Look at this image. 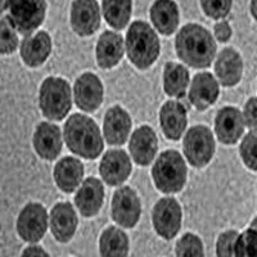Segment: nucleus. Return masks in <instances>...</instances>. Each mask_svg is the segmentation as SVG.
I'll list each match as a JSON object with an SVG mask.
<instances>
[{"label": "nucleus", "instance_id": "a19ab883", "mask_svg": "<svg viewBox=\"0 0 257 257\" xmlns=\"http://www.w3.org/2000/svg\"><path fill=\"white\" fill-rule=\"evenodd\" d=\"M251 228H252V229H254V230L257 231V216L254 217L253 220H252V222H251Z\"/></svg>", "mask_w": 257, "mask_h": 257}, {"label": "nucleus", "instance_id": "2f4dec72", "mask_svg": "<svg viewBox=\"0 0 257 257\" xmlns=\"http://www.w3.org/2000/svg\"><path fill=\"white\" fill-rule=\"evenodd\" d=\"M234 257H257V231L254 229L249 228L238 235Z\"/></svg>", "mask_w": 257, "mask_h": 257}, {"label": "nucleus", "instance_id": "c9c22d12", "mask_svg": "<svg viewBox=\"0 0 257 257\" xmlns=\"http://www.w3.org/2000/svg\"><path fill=\"white\" fill-rule=\"evenodd\" d=\"M243 120L251 132H257V98L252 96L244 104L243 108Z\"/></svg>", "mask_w": 257, "mask_h": 257}, {"label": "nucleus", "instance_id": "bb28decb", "mask_svg": "<svg viewBox=\"0 0 257 257\" xmlns=\"http://www.w3.org/2000/svg\"><path fill=\"white\" fill-rule=\"evenodd\" d=\"M102 15L112 29H125L133 15V0H103Z\"/></svg>", "mask_w": 257, "mask_h": 257}, {"label": "nucleus", "instance_id": "f8f14e48", "mask_svg": "<svg viewBox=\"0 0 257 257\" xmlns=\"http://www.w3.org/2000/svg\"><path fill=\"white\" fill-rule=\"evenodd\" d=\"M75 103L85 112H93L99 108L103 100V85L99 77L91 72L82 73L75 82L73 88Z\"/></svg>", "mask_w": 257, "mask_h": 257}, {"label": "nucleus", "instance_id": "0eeeda50", "mask_svg": "<svg viewBox=\"0 0 257 257\" xmlns=\"http://www.w3.org/2000/svg\"><path fill=\"white\" fill-rule=\"evenodd\" d=\"M183 149L188 162L192 166H206L212 160L215 153V139L212 132L205 125L193 126L185 134Z\"/></svg>", "mask_w": 257, "mask_h": 257}, {"label": "nucleus", "instance_id": "a878e982", "mask_svg": "<svg viewBox=\"0 0 257 257\" xmlns=\"http://www.w3.org/2000/svg\"><path fill=\"white\" fill-rule=\"evenodd\" d=\"M54 180L62 192L72 193L79 188L84 178V165L75 157L62 158L54 167Z\"/></svg>", "mask_w": 257, "mask_h": 257}, {"label": "nucleus", "instance_id": "c85d7f7f", "mask_svg": "<svg viewBox=\"0 0 257 257\" xmlns=\"http://www.w3.org/2000/svg\"><path fill=\"white\" fill-rule=\"evenodd\" d=\"M189 85V72L183 64L169 62L164 68V90L170 96H183Z\"/></svg>", "mask_w": 257, "mask_h": 257}, {"label": "nucleus", "instance_id": "c756f323", "mask_svg": "<svg viewBox=\"0 0 257 257\" xmlns=\"http://www.w3.org/2000/svg\"><path fill=\"white\" fill-rule=\"evenodd\" d=\"M18 31L8 17L0 18V53L9 54L18 48Z\"/></svg>", "mask_w": 257, "mask_h": 257}, {"label": "nucleus", "instance_id": "1a4fd4ad", "mask_svg": "<svg viewBox=\"0 0 257 257\" xmlns=\"http://www.w3.org/2000/svg\"><path fill=\"white\" fill-rule=\"evenodd\" d=\"M112 219L122 228H134L142 215L141 199L130 187H122L114 192L111 203Z\"/></svg>", "mask_w": 257, "mask_h": 257}, {"label": "nucleus", "instance_id": "cd10ccee", "mask_svg": "<svg viewBox=\"0 0 257 257\" xmlns=\"http://www.w3.org/2000/svg\"><path fill=\"white\" fill-rule=\"evenodd\" d=\"M99 251L102 257H126L128 253V238L121 229L109 226L100 235Z\"/></svg>", "mask_w": 257, "mask_h": 257}, {"label": "nucleus", "instance_id": "9b49d317", "mask_svg": "<svg viewBox=\"0 0 257 257\" xmlns=\"http://www.w3.org/2000/svg\"><path fill=\"white\" fill-rule=\"evenodd\" d=\"M100 9L96 0H73L70 8L71 27L79 36L93 35L100 26Z\"/></svg>", "mask_w": 257, "mask_h": 257}, {"label": "nucleus", "instance_id": "9d476101", "mask_svg": "<svg viewBox=\"0 0 257 257\" xmlns=\"http://www.w3.org/2000/svg\"><path fill=\"white\" fill-rule=\"evenodd\" d=\"M48 229V213L40 203H27L18 215V235L30 243H36L44 237Z\"/></svg>", "mask_w": 257, "mask_h": 257}, {"label": "nucleus", "instance_id": "2eb2a0df", "mask_svg": "<svg viewBox=\"0 0 257 257\" xmlns=\"http://www.w3.org/2000/svg\"><path fill=\"white\" fill-rule=\"evenodd\" d=\"M133 160L141 166H147L155 160L158 149V139L151 126L143 125L133 133L128 143Z\"/></svg>", "mask_w": 257, "mask_h": 257}, {"label": "nucleus", "instance_id": "39448f33", "mask_svg": "<svg viewBox=\"0 0 257 257\" xmlns=\"http://www.w3.org/2000/svg\"><path fill=\"white\" fill-rule=\"evenodd\" d=\"M39 105L43 114L49 120H63L72 107L70 84L61 77L45 79L39 91Z\"/></svg>", "mask_w": 257, "mask_h": 257}, {"label": "nucleus", "instance_id": "e433bc0d", "mask_svg": "<svg viewBox=\"0 0 257 257\" xmlns=\"http://www.w3.org/2000/svg\"><path fill=\"white\" fill-rule=\"evenodd\" d=\"M231 35H233V30H231V26L226 21H220V22H217L213 26V36L220 43H226V41H229Z\"/></svg>", "mask_w": 257, "mask_h": 257}, {"label": "nucleus", "instance_id": "4468645a", "mask_svg": "<svg viewBox=\"0 0 257 257\" xmlns=\"http://www.w3.org/2000/svg\"><path fill=\"white\" fill-rule=\"evenodd\" d=\"M243 114L235 107H224L215 118V133L224 144H235L244 133Z\"/></svg>", "mask_w": 257, "mask_h": 257}, {"label": "nucleus", "instance_id": "f257e3e1", "mask_svg": "<svg viewBox=\"0 0 257 257\" xmlns=\"http://www.w3.org/2000/svg\"><path fill=\"white\" fill-rule=\"evenodd\" d=\"M175 50L184 63L194 68H205L216 56V41L206 27L188 24L176 35Z\"/></svg>", "mask_w": 257, "mask_h": 257}, {"label": "nucleus", "instance_id": "5701e85b", "mask_svg": "<svg viewBox=\"0 0 257 257\" xmlns=\"http://www.w3.org/2000/svg\"><path fill=\"white\" fill-rule=\"evenodd\" d=\"M187 109L180 102L167 100L160 111L162 133L170 141H178L187 128Z\"/></svg>", "mask_w": 257, "mask_h": 257}, {"label": "nucleus", "instance_id": "58836bf2", "mask_svg": "<svg viewBox=\"0 0 257 257\" xmlns=\"http://www.w3.org/2000/svg\"><path fill=\"white\" fill-rule=\"evenodd\" d=\"M249 11H251L252 17L257 21V0H251V4H249Z\"/></svg>", "mask_w": 257, "mask_h": 257}, {"label": "nucleus", "instance_id": "473e14b6", "mask_svg": "<svg viewBox=\"0 0 257 257\" xmlns=\"http://www.w3.org/2000/svg\"><path fill=\"white\" fill-rule=\"evenodd\" d=\"M243 164L252 171H257V132H249L239 146Z\"/></svg>", "mask_w": 257, "mask_h": 257}, {"label": "nucleus", "instance_id": "f704fd0d", "mask_svg": "<svg viewBox=\"0 0 257 257\" xmlns=\"http://www.w3.org/2000/svg\"><path fill=\"white\" fill-rule=\"evenodd\" d=\"M238 231L228 230L220 234L216 242V254L217 257H234L235 242L238 238Z\"/></svg>", "mask_w": 257, "mask_h": 257}, {"label": "nucleus", "instance_id": "ddd939ff", "mask_svg": "<svg viewBox=\"0 0 257 257\" xmlns=\"http://www.w3.org/2000/svg\"><path fill=\"white\" fill-rule=\"evenodd\" d=\"M99 173L108 185H121L132 174V161L122 149L105 152L99 165Z\"/></svg>", "mask_w": 257, "mask_h": 257}, {"label": "nucleus", "instance_id": "ea45409f", "mask_svg": "<svg viewBox=\"0 0 257 257\" xmlns=\"http://www.w3.org/2000/svg\"><path fill=\"white\" fill-rule=\"evenodd\" d=\"M7 4H8V0H0V16L7 11Z\"/></svg>", "mask_w": 257, "mask_h": 257}, {"label": "nucleus", "instance_id": "dca6fc26", "mask_svg": "<svg viewBox=\"0 0 257 257\" xmlns=\"http://www.w3.org/2000/svg\"><path fill=\"white\" fill-rule=\"evenodd\" d=\"M32 143L36 153L41 158L48 161L54 160L61 153L63 144L61 128L54 123L40 122L35 128Z\"/></svg>", "mask_w": 257, "mask_h": 257}, {"label": "nucleus", "instance_id": "7ed1b4c3", "mask_svg": "<svg viewBox=\"0 0 257 257\" xmlns=\"http://www.w3.org/2000/svg\"><path fill=\"white\" fill-rule=\"evenodd\" d=\"M125 49L135 67L141 70L151 67L160 56L161 44L157 32L144 21H134L127 29Z\"/></svg>", "mask_w": 257, "mask_h": 257}, {"label": "nucleus", "instance_id": "a211bd4d", "mask_svg": "<svg viewBox=\"0 0 257 257\" xmlns=\"http://www.w3.org/2000/svg\"><path fill=\"white\" fill-rule=\"evenodd\" d=\"M52 52V38L47 31L34 32L21 43V58L29 67H39Z\"/></svg>", "mask_w": 257, "mask_h": 257}, {"label": "nucleus", "instance_id": "4c0bfd02", "mask_svg": "<svg viewBox=\"0 0 257 257\" xmlns=\"http://www.w3.org/2000/svg\"><path fill=\"white\" fill-rule=\"evenodd\" d=\"M21 257H49V254L39 245H30L25 249Z\"/></svg>", "mask_w": 257, "mask_h": 257}, {"label": "nucleus", "instance_id": "393cba45", "mask_svg": "<svg viewBox=\"0 0 257 257\" xmlns=\"http://www.w3.org/2000/svg\"><path fill=\"white\" fill-rule=\"evenodd\" d=\"M149 17L156 30L162 35H173L180 22V12L175 0H155Z\"/></svg>", "mask_w": 257, "mask_h": 257}, {"label": "nucleus", "instance_id": "412c9836", "mask_svg": "<svg viewBox=\"0 0 257 257\" xmlns=\"http://www.w3.org/2000/svg\"><path fill=\"white\" fill-rule=\"evenodd\" d=\"M50 229L58 242L66 243L73 237L77 228V216L75 208L68 202H59L50 211Z\"/></svg>", "mask_w": 257, "mask_h": 257}, {"label": "nucleus", "instance_id": "423d86ee", "mask_svg": "<svg viewBox=\"0 0 257 257\" xmlns=\"http://www.w3.org/2000/svg\"><path fill=\"white\" fill-rule=\"evenodd\" d=\"M7 12L18 34L31 35L44 22L47 0H8Z\"/></svg>", "mask_w": 257, "mask_h": 257}, {"label": "nucleus", "instance_id": "f03ea898", "mask_svg": "<svg viewBox=\"0 0 257 257\" xmlns=\"http://www.w3.org/2000/svg\"><path fill=\"white\" fill-rule=\"evenodd\" d=\"M63 137L71 152L80 157L93 160L103 151V138L99 127L90 117L75 113L64 123Z\"/></svg>", "mask_w": 257, "mask_h": 257}, {"label": "nucleus", "instance_id": "7c9ffc66", "mask_svg": "<svg viewBox=\"0 0 257 257\" xmlns=\"http://www.w3.org/2000/svg\"><path fill=\"white\" fill-rule=\"evenodd\" d=\"M176 257H205L201 238L192 233L184 234L176 244Z\"/></svg>", "mask_w": 257, "mask_h": 257}, {"label": "nucleus", "instance_id": "72a5a7b5", "mask_svg": "<svg viewBox=\"0 0 257 257\" xmlns=\"http://www.w3.org/2000/svg\"><path fill=\"white\" fill-rule=\"evenodd\" d=\"M201 8L207 17L221 20L230 13L233 0H199Z\"/></svg>", "mask_w": 257, "mask_h": 257}, {"label": "nucleus", "instance_id": "20e7f679", "mask_svg": "<svg viewBox=\"0 0 257 257\" xmlns=\"http://www.w3.org/2000/svg\"><path fill=\"white\" fill-rule=\"evenodd\" d=\"M188 170L184 158L176 151H165L153 165L152 176L155 185L162 193H178L187 183Z\"/></svg>", "mask_w": 257, "mask_h": 257}, {"label": "nucleus", "instance_id": "f3484780", "mask_svg": "<svg viewBox=\"0 0 257 257\" xmlns=\"http://www.w3.org/2000/svg\"><path fill=\"white\" fill-rule=\"evenodd\" d=\"M130 130L132 118L122 107L113 105L107 111L103 121V133L107 143L111 146H122L127 141Z\"/></svg>", "mask_w": 257, "mask_h": 257}, {"label": "nucleus", "instance_id": "6ab92c4d", "mask_svg": "<svg viewBox=\"0 0 257 257\" xmlns=\"http://www.w3.org/2000/svg\"><path fill=\"white\" fill-rule=\"evenodd\" d=\"M219 82L212 73L201 72L194 76L189 89V100L198 111H205L219 98Z\"/></svg>", "mask_w": 257, "mask_h": 257}, {"label": "nucleus", "instance_id": "b1692460", "mask_svg": "<svg viewBox=\"0 0 257 257\" xmlns=\"http://www.w3.org/2000/svg\"><path fill=\"white\" fill-rule=\"evenodd\" d=\"M215 73L219 82L226 88L235 86L243 76V59L233 48H225L215 62Z\"/></svg>", "mask_w": 257, "mask_h": 257}, {"label": "nucleus", "instance_id": "aec40b11", "mask_svg": "<svg viewBox=\"0 0 257 257\" xmlns=\"http://www.w3.org/2000/svg\"><path fill=\"white\" fill-rule=\"evenodd\" d=\"M104 199V188L96 178H88L80 185L75 196V205L82 216L91 217L99 212Z\"/></svg>", "mask_w": 257, "mask_h": 257}, {"label": "nucleus", "instance_id": "6e6552de", "mask_svg": "<svg viewBox=\"0 0 257 257\" xmlns=\"http://www.w3.org/2000/svg\"><path fill=\"white\" fill-rule=\"evenodd\" d=\"M180 203L173 197L161 198L153 207L152 221L156 233L165 239H173L181 228Z\"/></svg>", "mask_w": 257, "mask_h": 257}, {"label": "nucleus", "instance_id": "4be33fe9", "mask_svg": "<svg viewBox=\"0 0 257 257\" xmlns=\"http://www.w3.org/2000/svg\"><path fill=\"white\" fill-rule=\"evenodd\" d=\"M123 52L125 41L122 35L116 31H104L96 43V62L100 68L108 70L118 64V62L122 59Z\"/></svg>", "mask_w": 257, "mask_h": 257}]
</instances>
